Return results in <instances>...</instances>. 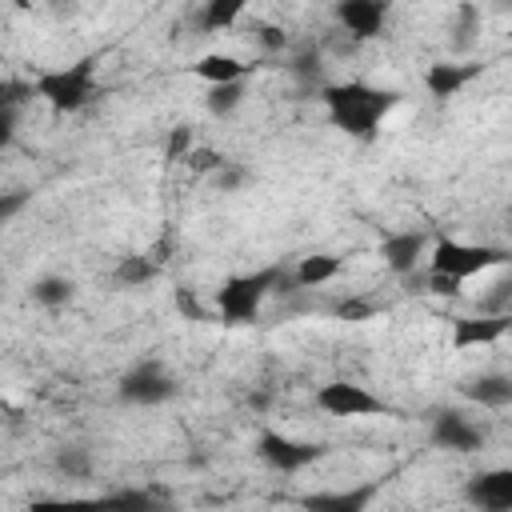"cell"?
<instances>
[{"mask_svg":"<svg viewBox=\"0 0 512 512\" xmlns=\"http://www.w3.org/2000/svg\"><path fill=\"white\" fill-rule=\"evenodd\" d=\"M508 328H512V312L508 316H456L452 320V348L496 344Z\"/></svg>","mask_w":512,"mask_h":512,"instance_id":"8fae6325","label":"cell"},{"mask_svg":"<svg viewBox=\"0 0 512 512\" xmlns=\"http://www.w3.org/2000/svg\"><path fill=\"white\" fill-rule=\"evenodd\" d=\"M424 244H428L424 232H392L380 240V256L396 276H408L416 272V260L424 256Z\"/></svg>","mask_w":512,"mask_h":512,"instance_id":"4fadbf2b","label":"cell"},{"mask_svg":"<svg viewBox=\"0 0 512 512\" xmlns=\"http://www.w3.org/2000/svg\"><path fill=\"white\" fill-rule=\"evenodd\" d=\"M372 500H376V484H356L340 492H308L300 504L308 512H368Z\"/></svg>","mask_w":512,"mask_h":512,"instance_id":"7c38bea8","label":"cell"},{"mask_svg":"<svg viewBox=\"0 0 512 512\" xmlns=\"http://www.w3.org/2000/svg\"><path fill=\"white\" fill-rule=\"evenodd\" d=\"M464 396L484 408H504V404H512V376H500V372L472 376V380H464Z\"/></svg>","mask_w":512,"mask_h":512,"instance_id":"9a60e30c","label":"cell"},{"mask_svg":"<svg viewBox=\"0 0 512 512\" xmlns=\"http://www.w3.org/2000/svg\"><path fill=\"white\" fill-rule=\"evenodd\" d=\"M108 512H168V504L148 488H124L108 496Z\"/></svg>","mask_w":512,"mask_h":512,"instance_id":"ffe728a7","label":"cell"},{"mask_svg":"<svg viewBox=\"0 0 512 512\" xmlns=\"http://www.w3.org/2000/svg\"><path fill=\"white\" fill-rule=\"evenodd\" d=\"M32 300L44 304V308H60V304L72 300V280H64V276H40L32 284Z\"/></svg>","mask_w":512,"mask_h":512,"instance_id":"cb8c5ba5","label":"cell"},{"mask_svg":"<svg viewBox=\"0 0 512 512\" xmlns=\"http://www.w3.org/2000/svg\"><path fill=\"white\" fill-rule=\"evenodd\" d=\"M24 200H28L24 192H8V196L0 200V220H12V216L20 212V204H24Z\"/></svg>","mask_w":512,"mask_h":512,"instance_id":"836d02e7","label":"cell"},{"mask_svg":"<svg viewBox=\"0 0 512 512\" xmlns=\"http://www.w3.org/2000/svg\"><path fill=\"white\" fill-rule=\"evenodd\" d=\"M320 104L328 108V120L348 132L352 140H376L380 120L400 104V92L392 88H372L364 80H348V84H324Z\"/></svg>","mask_w":512,"mask_h":512,"instance_id":"6da1fadb","label":"cell"},{"mask_svg":"<svg viewBox=\"0 0 512 512\" xmlns=\"http://www.w3.org/2000/svg\"><path fill=\"white\" fill-rule=\"evenodd\" d=\"M240 104H244V80H236V84H216V88H208V96H204V108H208L212 116H232Z\"/></svg>","mask_w":512,"mask_h":512,"instance_id":"603a6c76","label":"cell"},{"mask_svg":"<svg viewBox=\"0 0 512 512\" xmlns=\"http://www.w3.org/2000/svg\"><path fill=\"white\" fill-rule=\"evenodd\" d=\"M316 404H320L324 412H332V416H388V412H392L380 396H372L368 388L348 384V380L324 384V388L316 392Z\"/></svg>","mask_w":512,"mask_h":512,"instance_id":"52a82bcc","label":"cell"},{"mask_svg":"<svg viewBox=\"0 0 512 512\" xmlns=\"http://www.w3.org/2000/svg\"><path fill=\"white\" fill-rule=\"evenodd\" d=\"M480 68H484V64H456V60H440V64H432V68L424 72V88H428L432 96L448 100V96H456L464 84H472V80L480 76Z\"/></svg>","mask_w":512,"mask_h":512,"instance_id":"5bb4252c","label":"cell"},{"mask_svg":"<svg viewBox=\"0 0 512 512\" xmlns=\"http://www.w3.org/2000/svg\"><path fill=\"white\" fill-rule=\"evenodd\" d=\"M336 20L352 40H372V36H380V28L388 20V4L384 0H340Z\"/></svg>","mask_w":512,"mask_h":512,"instance_id":"ba28073f","label":"cell"},{"mask_svg":"<svg viewBox=\"0 0 512 512\" xmlns=\"http://www.w3.org/2000/svg\"><path fill=\"white\" fill-rule=\"evenodd\" d=\"M224 164H228V160H224L216 148H192V152H188V168H192V172H212V176H216Z\"/></svg>","mask_w":512,"mask_h":512,"instance_id":"83f0119b","label":"cell"},{"mask_svg":"<svg viewBox=\"0 0 512 512\" xmlns=\"http://www.w3.org/2000/svg\"><path fill=\"white\" fill-rule=\"evenodd\" d=\"M332 312H336L340 320H368V316H372L376 308H372L368 300H356V296H352V300H340V304H336Z\"/></svg>","mask_w":512,"mask_h":512,"instance_id":"f546056e","label":"cell"},{"mask_svg":"<svg viewBox=\"0 0 512 512\" xmlns=\"http://www.w3.org/2000/svg\"><path fill=\"white\" fill-rule=\"evenodd\" d=\"M504 260H508V252L504 248H492V244L436 240V248H432V272H444V276H456V280H468L476 272H488V268H496Z\"/></svg>","mask_w":512,"mask_h":512,"instance_id":"277c9868","label":"cell"},{"mask_svg":"<svg viewBox=\"0 0 512 512\" xmlns=\"http://www.w3.org/2000/svg\"><path fill=\"white\" fill-rule=\"evenodd\" d=\"M284 280V268H260V272H248V276H228L216 292V304H220V316L240 324V320H252L260 300Z\"/></svg>","mask_w":512,"mask_h":512,"instance_id":"3957f363","label":"cell"},{"mask_svg":"<svg viewBox=\"0 0 512 512\" xmlns=\"http://www.w3.org/2000/svg\"><path fill=\"white\" fill-rule=\"evenodd\" d=\"M156 272H160V264H156L148 252H136V256H124V260L116 264L112 280H116L120 288H144L148 280H156Z\"/></svg>","mask_w":512,"mask_h":512,"instance_id":"e0dca14e","label":"cell"},{"mask_svg":"<svg viewBox=\"0 0 512 512\" xmlns=\"http://www.w3.org/2000/svg\"><path fill=\"white\" fill-rule=\"evenodd\" d=\"M120 400L124 404H164L176 396V380L156 364V360H140L136 368H128L120 376Z\"/></svg>","mask_w":512,"mask_h":512,"instance_id":"5b68a950","label":"cell"},{"mask_svg":"<svg viewBox=\"0 0 512 512\" xmlns=\"http://www.w3.org/2000/svg\"><path fill=\"white\" fill-rule=\"evenodd\" d=\"M176 308H180V316H188V320H208V312H204V304L188 292V288H176Z\"/></svg>","mask_w":512,"mask_h":512,"instance_id":"4dcf8cb0","label":"cell"},{"mask_svg":"<svg viewBox=\"0 0 512 512\" xmlns=\"http://www.w3.org/2000/svg\"><path fill=\"white\" fill-rule=\"evenodd\" d=\"M56 468H60L64 476H88V472H92V460H88L84 448H60V452H56Z\"/></svg>","mask_w":512,"mask_h":512,"instance_id":"484cf974","label":"cell"},{"mask_svg":"<svg viewBox=\"0 0 512 512\" xmlns=\"http://www.w3.org/2000/svg\"><path fill=\"white\" fill-rule=\"evenodd\" d=\"M472 32H480V8L476 4H460L456 8V44H472Z\"/></svg>","mask_w":512,"mask_h":512,"instance_id":"4316f807","label":"cell"},{"mask_svg":"<svg viewBox=\"0 0 512 512\" xmlns=\"http://www.w3.org/2000/svg\"><path fill=\"white\" fill-rule=\"evenodd\" d=\"M196 144H192V128L188 124H176L172 132H168V144H164V160L168 164H176V160H188V152H192Z\"/></svg>","mask_w":512,"mask_h":512,"instance_id":"d4e9b609","label":"cell"},{"mask_svg":"<svg viewBox=\"0 0 512 512\" xmlns=\"http://www.w3.org/2000/svg\"><path fill=\"white\" fill-rule=\"evenodd\" d=\"M432 444L448 448V452H480L484 448V428H476L460 412H440L432 420Z\"/></svg>","mask_w":512,"mask_h":512,"instance_id":"30bf717a","label":"cell"},{"mask_svg":"<svg viewBox=\"0 0 512 512\" xmlns=\"http://www.w3.org/2000/svg\"><path fill=\"white\" fill-rule=\"evenodd\" d=\"M468 500L480 512H512V468L476 472L468 480Z\"/></svg>","mask_w":512,"mask_h":512,"instance_id":"9c48e42d","label":"cell"},{"mask_svg":"<svg viewBox=\"0 0 512 512\" xmlns=\"http://www.w3.org/2000/svg\"><path fill=\"white\" fill-rule=\"evenodd\" d=\"M28 512H108V496H68V500H32Z\"/></svg>","mask_w":512,"mask_h":512,"instance_id":"7402d4cb","label":"cell"},{"mask_svg":"<svg viewBox=\"0 0 512 512\" xmlns=\"http://www.w3.org/2000/svg\"><path fill=\"white\" fill-rule=\"evenodd\" d=\"M256 40H260L268 52H280V48L288 44V36H284L276 24H256Z\"/></svg>","mask_w":512,"mask_h":512,"instance_id":"d6a6232c","label":"cell"},{"mask_svg":"<svg viewBox=\"0 0 512 512\" xmlns=\"http://www.w3.org/2000/svg\"><path fill=\"white\" fill-rule=\"evenodd\" d=\"M256 452L276 472H300V468L324 460L328 448L324 444H312V440H292V436H280V432H260L256 436Z\"/></svg>","mask_w":512,"mask_h":512,"instance_id":"8992f818","label":"cell"},{"mask_svg":"<svg viewBox=\"0 0 512 512\" xmlns=\"http://www.w3.org/2000/svg\"><path fill=\"white\" fill-rule=\"evenodd\" d=\"M244 184H248V168H240V164H232V160L216 172V188H220V192H236V188H244Z\"/></svg>","mask_w":512,"mask_h":512,"instance_id":"f1b7e54d","label":"cell"},{"mask_svg":"<svg viewBox=\"0 0 512 512\" xmlns=\"http://www.w3.org/2000/svg\"><path fill=\"white\" fill-rule=\"evenodd\" d=\"M460 284H464V280H456V276L428 272V292H436V296H460Z\"/></svg>","mask_w":512,"mask_h":512,"instance_id":"1f68e13d","label":"cell"},{"mask_svg":"<svg viewBox=\"0 0 512 512\" xmlns=\"http://www.w3.org/2000/svg\"><path fill=\"white\" fill-rule=\"evenodd\" d=\"M32 88H36V96L48 100L56 112H76V108H84V104L92 100V92H96V60L84 56V60H76L72 68L40 72Z\"/></svg>","mask_w":512,"mask_h":512,"instance_id":"7a4b0ae2","label":"cell"},{"mask_svg":"<svg viewBox=\"0 0 512 512\" xmlns=\"http://www.w3.org/2000/svg\"><path fill=\"white\" fill-rule=\"evenodd\" d=\"M240 12H244L240 0H208V4L196 12V24H200L204 32H224V28H232V24L240 20Z\"/></svg>","mask_w":512,"mask_h":512,"instance_id":"d6986e66","label":"cell"},{"mask_svg":"<svg viewBox=\"0 0 512 512\" xmlns=\"http://www.w3.org/2000/svg\"><path fill=\"white\" fill-rule=\"evenodd\" d=\"M288 72L296 76V84H300V88H316V92H324V64H320L316 48L296 52V56H292V64H288Z\"/></svg>","mask_w":512,"mask_h":512,"instance_id":"44dd1931","label":"cell"},{"mask_svg":"<svg viewBox=\"0 0 512 512\" xmlns=\"http://www.w3.org/2000/svg\"><path fill=\"white\" fill-rule=\"evenodd\" d=\"M336 272H340V256H328V252H320V256H304V260L296 264L292 280H296L300 288H316V284L332 280Z\"/></svg>","mask_w":512,"mask_h":512,"instance_id":"ac0fdd59","label":"cell"},{"mask_svg":"<svg viewBox=\"0 0 512 512\" xmlns=\"http://www.w3.org/2000/svg\"><path fill=\"white\" fill-rule=\"evenodd\" d=\"M192 72L216 88V84H236V80H244V76H248V64L236 60V56H224V52H208L204 60L192 64Z\"/></svg>","mask_w":512,"mask_h":512,"instance_id":"2e32d148","label":"cell"}]
</instances>
